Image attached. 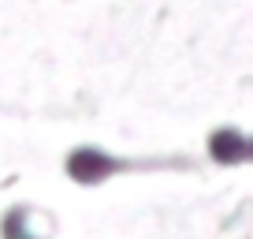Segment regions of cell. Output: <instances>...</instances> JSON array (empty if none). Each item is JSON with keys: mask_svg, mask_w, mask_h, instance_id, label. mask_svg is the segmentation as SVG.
<instances>
[{"mask_svg": "<svg viewBox=\"0 0 253 239\" xmlns=\"http://www.w3.org/2000/svg\"><path fill=\"white\" fill-rule=\"evenodd\" d=\"M108 168H112V161L101 157V153H93V150H82V153H75V157H71V176H75V179H82V183L101 179Z\"/></svg>", "mask_w": 253, "mask_h": 239, "instance_id": "obj_1", "label": "cell"}]
</instances>
